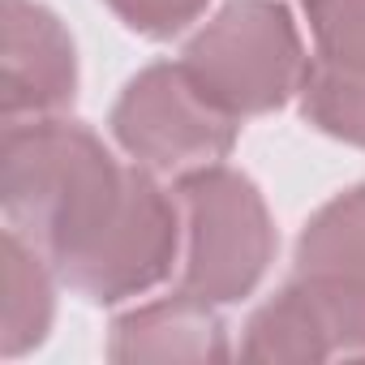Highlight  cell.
Returning a JSON list of instances; mask_svg holds the SVG:
<instances>
[{
	"instance_id": "8992f818",
	"label": "cell",
	"mask_w": 365,
	"mask_h": 365,
	"mask_svg": "<svg viewBox=\"0 0 365 365\" xmlns=\"http://www.w3.org/2000/svg\"><path fill=\"white\" fill-rule=\"evenodd\" d=\"M78 95V52L65 22L39 0H5V125L52 116Z\"/></svg>"
},
{
	"instance_id": "52a82bcc",
	"label": "cell",
	"mask_w": 365,
	"mask_h": 365,
	"mask_svg": "<svg viewBox=\"0 0 365 365\" xmlns=\"http://www.w3.org/2000/svg\"><path fill=\"white\" fill-rule=\"evenodd\" d=\"M108 356L112 361H228V331L215 305L176 292L155 305L129 309L112 322L108 335Z\"/></svg>"
},
{
	"instance_id": "30bf717a",
	"label": "cell",
	"mask_w": 365,
	"mask_h": 365,
	"mask_svg": "<svg viewBox=\"0 0 365 365\" xmlns=\"http://www.w3.org/2000/svg\"><path fill=\"white\" fill-rule=\"evenodd\" d=\"M318 65L365 78V0H305Z\"/></svg>"
},
{
	"instance_id": "7a4b0ae2",
	"label": "cell",
	"mask_w": 365,
	"mask_h": 365,
	"mask_svg": "<svg viewBox=\"0 0 365 365\" xmlns=\"http://www.w3.org/2000/svg\"><path fill=\"white\" fill-rule=\"evenodd\" d=\"M176 207H180V292L207 305H237L250 297L271 258L275 228L258 185L224 163L176 176Z\"/></svg>"
},
{
	"instance_id": "9c48e42d",
	"label": "cell",
	"mask_w": 365,
	"mask_h": 365,
	"mask_svg": "<svg viewBox=\"0 0 365 365\" xmlns=\"http://www.w3.org/2000/svg\"><path fill=\"white\" fill-rule=\"evenodd\" d=\"M297 275H335L365 284V185L331 198L297 241Z\"/></svg>"
},
{
	"instance_id": "3957f363",
	"label": "cell",
	"mask_w": 365,
	"mask_h": 365,
	"mask_svg": "<svg viewBox=\"0 0 365 365\" xmlns=\"http://www.w3.org/2000/svg\"><path fill=\"white\" fill-rule=\"evenodd\" d=\"M180 65L232 116H267L301 95L309 73L301 31L279 0H228L185 43Z\"/></svg>"
},
{
	"instance_id": "6da1fadb",
	"label": "cell",
	"mask_w": 365,
	"mask_h": 365,
	"mask_svg": "<svg viewBox=\"0 0 365 365\" xmlns=\"http://www.w3.org/2000/svg\"><path fill=\"white\" fill-rule=\"evenodd\" d=\"M0 202L69 284L95 305L142 297L168 279L180 250V207L142 163H116L78 120H9Z\"/></svg>"
},
{
	"instance_id": "5b68a950",
	"label": "cell",
	"mask_w": 365,
	"mask_h": 365,
	"mask_svg": "<svg viewBox=\"0 0 365 365\" xmlns=\"http://www.w3.org/2000/svg\"><path fill=\"white\" fill-rule=\"evenodd\" d=\"M241 356L262 365L365 356V284L297 275L250 318Z\"/></svg>"
},
{
	"instance_id": "277c9868",
	"label": "cell",
	"mask_w": 365,
	"mask_h": 365,
	"mask_svg": "<svg viewBox=\"0 0 365 365\" xmlns=\"http://www.w3.org/2000/svg\"><path fill=\"white\" fill-rule=\"evenodd\" d=\"M237 125L241 116L220 108L180 61L146 65L112 108V138L155 176H185L224 163L237 146Z\"/></svg>"
},
{
	"instance_id": "ba28073f",
	"label": "cell",
	"mask_w": 365,
	"mask_h": 365,
	"mask_svg": "<svg viewBox=\"0 0 365 365\" xmlns=\"http://www.w3.org/2000/svg\"><path fill=\"white\" fill-rule=\"evenodd\" d=\"M52 262L22 237L5 232V322H0V356H22L39 348L56 318Z\"/></svg>"
},
{
	"instance_id": "8fae6325",
	"label": "cell",
	"mask_w": 365,
	"mask_h": 365,
	"mask_svg": "<svg viewBox=\"0 0 365 365\" xmlns=\"http://www.w3.org/2000/svg\"><path fill=\"white\" fill-rule=\"evenodd\" d=\"M103 5L133 31L146 39H172L190 22H198V14L207 9V0H103Z\"/></svg>"
}]
</instances>
